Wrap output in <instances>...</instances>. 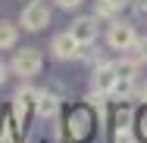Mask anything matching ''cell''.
<instances>
[{"instance_id": "cell-3", "label": "cell", "mask_w": 147, "mask_h": 143, "mask_svg": "<svg viewBox=\"0 0 147 143\" xmlns=\"http://www.w3.org/2000/svg\"><path fill=\"white\" fill-rule=\"evenodd\" d=\"M107 37H110V47H113V50H128V47L135 44V37H138V34H135V28H131V25L119 22V25H113V28H110V34H107Z\"/></svg>"}, {"instance_id": "cell-13", "label": "cell", "mask_w": 147, "mask_h": 143, "mask_svg": "<svg viewBox=\"0 0 147 143\" xmlns=\"http://www.w3.org/2000/svg\"><path fill=\"white\" fill-rule=\"evenodd\" d=\"M116 9L119 6L113 3V0H97V3H94V13H97V16H113Z\"/></svg>"}, {"instance_id": "cell-6", "label": "cell", "mask_w": 147, "mask_h": 143, "mask_svg": "<svg viewBox=\"0 0 147 143\" xmlns=\"http://www.w3.org/2000/svg\"><path fill=\"white\" fill-rule=\"evenodd\" d=\"M91 84H94V90H97V93L113 90V84H116V69H113V65H100V69H94Z\"/></svg>"}, {"instance_id": "cell-12", "label": "cell", "mask_w": 147, "mask_h": 143, "mask_svg": "<svg viewBox=\"0 0 147 143\" xmlns=\"http://www.w3.org/2000/svg\"><path fill=\"white\" fill-rule=\"evenodd\" d=\"M131 93V78H116V84H113V96H128Z\"/></svg>"}, {"instance_id": "cell-5", "label": "cell", "mask_w": 147, "mask_h": 143, "mask_svg": "<svg viewBox=\"0 0 147 143\" xmlns=\"http://www.w3.org/2000/svg\"><path fill=\"white\" fill-rule=\"evenodd\" d=\"M69 34H72L78 44H94V41H97V22H94L91 16H85V19H75Z\"/></svg>"}, {"instance_id": "cell-1", "label": "cell", "mask_w": 147, "mask_h": 143, "mask_svg": "<svg viewBox=\"0 0 147 143\" xmlns=\"http://www.w3.org/2000/svg\"><path fill=\"white\" fill-rule=\"evenodd\" d=\"M13 72H16V75H22V78L38 75V72H41V53H38V50H31V47L16 50V56H13Z\"/></svg>"}, {"instance_id": "cell-4", "label": "cell", "mask_w": 147, "mask_h": 143, "mask_svg": "<svg viewBox=\"0 0 147 143\" xmlns=\"http://www.w3.org/2000/svg\"><path fill=\"white\" fill-rule=\"evenodd\" d=\"M82 47H85V44H78L72 34L53 37V53H57L59 59H78V56H82Z\"/></svg>"}, {"instance_id": "cell-20", "label": "cell", "mask_w": 147, "mask_h": 143, "mask_svg": "<svg viewBox=\"0 0 147 143\" xmlns=\"http://www.w3.org/2000/svg\"><path fill=\"white\" fill-rule=\"evenodd\" d=\"M141 93H144V100H147V87H144V90H141Z\"/></svg>"}, {"instance_id": "cell-7", "label": "cell", "mask_w": 147, "mask_h": 143, "mask_svg": "<svg viewBox=\"0 0 147 143\" xmlns=\"http://www.w3.org/2000/svg\"><path fill=\"white\" fill-rule=\"evenodd\" d=\"M34 100H38V90H31V87H22L19 93H16V115H25L34 106Z\"/></svg>"}, {"instance_id": "cell-15", "label": "cell", "mask_w": 147, "mask_h": 143, "mask_svg": "<svg viewBox=\"0 0 147 143\" xmlns=\"http://www.w3.org/2000/svg\"><path fill=\"white\" fill-rule=\"evenodd\" d=\"M116 121H119V128H128V121H131V112H128V109H122Z\"/></svg>"}, {"instance_id": "cell-14", "label": "cell", "mask_w": 147, "mask_h": 143, "mask_svg": "<svg viewBox=\"0 0 147 143\" xmlns=\"http://www.w3.org/2000/svg\"><path fill=\"white\" fill-rule=\"evenodd\" d=\"M113 143H135V137H131V131H128V128H119L116 137H113Z\"/></svg>"}, {"instance_id": "cell-17", "label": "cell", "mask_w": 147, "mask_h": 143, "mask_svg": "<svg viewBox=\"0 0 147 143\" xmlns=\"http://www.w3.org/2000/svg\"><path fill=\"white\" fill-rule=\"evenodd\" d=\"M141 134H144V137H147V115H144V118H141Z\"/></svg>"}, {"instance_id": "cell-18", "label": "cell", "mask_w": 147, "mask_h": 143, "mask_svg": "<svg viewBox=\"0 0 147 143\" xmlns=\"http://www.w3.org/2000/svg\"><path fill=\"white\" fill-rule=\"evenodd\" d=\"M3 78H6V69H3V62H0V84H3Z\"/></svg>"}, {"instance_id": "cell-9", "label": "cell", "mask_w": 147, "mask_h": 143, "mask_svg": "<svg viewBox=\"0 0 147 143\" xmlns=\"http://www.w3.org/2000/svg\"><path fill=\"white\" fill-rule=\"evenodd\" d=\"M16 37H19V31H16L13 22H0V50H3V47H13Z\"/></svg>"}, {"instance_id": "cell-11", "label": "cell", "mask_w": 147, "mask_h": 143, "mask_svg": "<svg viewBox=\"0 0 147 143\" xmlns=\"http://www.w3.org/2000/svg\"><path fill=\"white\" fill-rule=\"evenodd\" d=\"M113 69H116V78H135V69H138V62L128 56L125 62H116Z\"/></svg>"}, {"instance_id": "cell-8", "label": "cell", "mask_w": 147, "mask_h": 143, "mask_svg": "<svg viewBox=\"0 0 147 143\" xmlns=\"http://www.w3.org/2000/svg\"><path fill=\"white\" fill-rule=\"evenodd\" d=\"M57 96H50V93H38V100H34V109H38V115H53L57 112Z\"/></svg>"}, {"instance_id": "cell-16", "label": "cell", "mask_w": 147, "mask_h": 143, "mask_svg": "<svg viewBox=\"0 0 147 143\" xmlns=\"http://www.w3.org/2000/svg\"><path fill=\"white\" fill-rule=\"evenodd\" d=\"M59 6H63V9H75V6H78V3H82V0H57Z\"/></svg>"}, {"instance_id": "cell-19", "label": "cell", "mask_w": 147, "mask_h": 143, "mask_svg": "<svg viewBox=\"0 0 147 143\" xmlns=\"http://www.w3.org/2000/svg\"><path fill=\"white\" fill-rule=\"evenodd\" d=\"M113 3H116V6H122V3H125V0H113Z\"/></svg>"}, {"instance_id": "cell-10", "label": "cell", "mask_w": 147, "mask_h": 143, "mask_svg": "<svg viewBox=\"0 0 147 143\" xmlns=\"http://www.w3.org/2000/svg\"><path fill=\"white\" fill-rule=\"evenodd\" d=\"M128 50H131L128 56L135 59V62H147V37H135V44Z\"/></svg>"}, {"instance_id": "cell-2", "label": "cell", "mask_w": 147, "mask_h": 143, "mask_svg": "<svg viewBox=\"0 0 147 143\" xmlns=\"http://www.w3.org/2000/svg\"><path fill=\"white\" fill-rule=\"evenodd\" d=\"M47 22H50V9H47V3L31 0L28 6L22 9V28H28V31H41Z\"/></svg>"}]
</instances>
